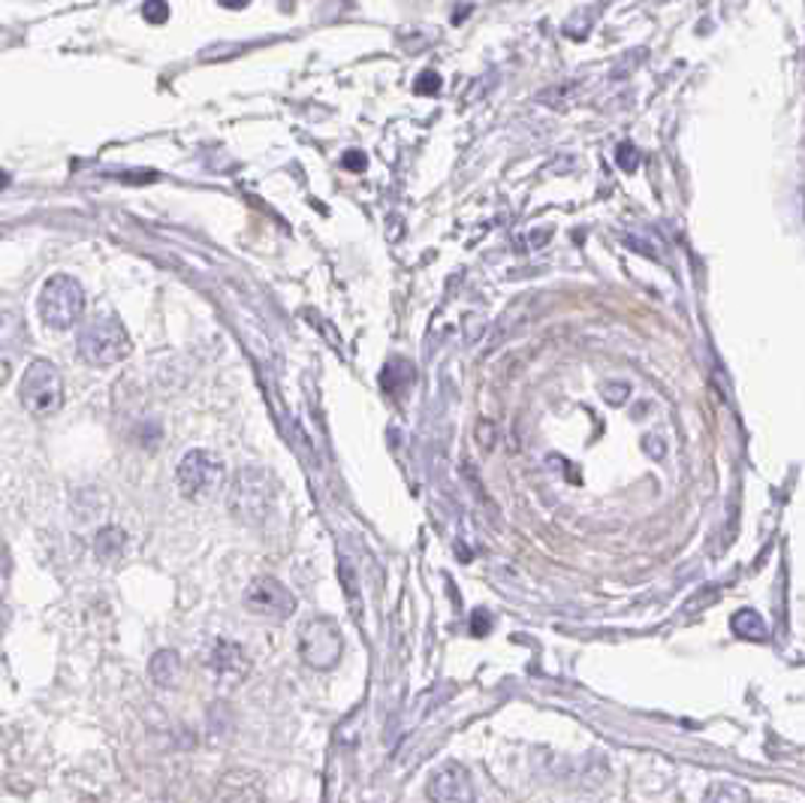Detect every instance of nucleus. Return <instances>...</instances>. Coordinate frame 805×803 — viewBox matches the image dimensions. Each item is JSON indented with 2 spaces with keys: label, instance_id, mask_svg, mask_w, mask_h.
<instances>
[{
  "label": "nucleus",
  "instance_id": "0eeeda50",
  "mask_svg": "<svg viewBox=\"0 0 805 803\" xmlns=\"http://www.w3.org/2000/svg\"><path fill=\"white\" fill-rule=\"evenodd\" d=\"M245 607L251 614L266 616V619H287L296 610V595L278 578L263 574L247 583Z\"/></svg>",
  "mask_w": 805,
  "mask_h": 803
},
{
  "label": "nucleus",
  "instance_id": "6e6552de",
  "mask_svg": "<svg viewBox=\"0 0 805 803\" xmlns=\"http://www.w3.org/2000/svg\"><path fill=\"white\" fill-rule=\"evenodd\" d=\"M429 801L432 803H474L477 792H474V782L467 768H462L459 761H446L434 770L432 780H429Z\"/></svg>",
  "mask_w": 805,
  "mask_h": 803
},
{
  "label": "nucleus",
  "instance_id": "f8f14e48",
  "mask_svg": "<svg viewBox=\"0 0 805 803\" xmlns=\"http://www.w3.org/2000/svg\"><path fill=\"white\" fill-rule=\"evenodd\" d=\"M124 550H128V535H124V529L106 526V529L93 535V553L100 556L103 562H115V559L124 556Z\"/></svg>",
  "mask_w": 805,
  "mask_h": 803
},
{
  "label": "nucleus",
  "instance_id": "39448f33",
  "mask_svg": "<svg viewBox=\"0 0 805 803\" xmlns=\"http://www.w3.org/2000/svg\"><path fill=\"white\" fill-rule=\"evenodd\" d=\"M40 315L55 330H70L85 315V290L73 275H52L40 290Z\"/></svg>",
  "mask_w": 805,
  "mask_h": 803
},
{
  "label": "nucleus",
  "instance_id": "a211bd4d",
  "mask_svg": "<svg viewBox=\"0 0 805 803\" xmlns=\"http://www.w3.org/2000/svg\"><path fill=\"white\" fill-rule=\"evenodd\" d=\"M628 393H630L628 384H604V396H607L609 402H621Z\"/></svg>",
  "mask_w": 805,
  "mask_h": 803
},
{
  "label": "nucleus",
  "instance_id": "7ed1b4c3",
  "mask_svg": "<svg viewBox=\"0 0 805 803\" xmlns=\"http://www.w3.org/2000/svg\"><path fill=\"white\" fill-rule=\"evenodd\" d=\"M19 399H22L24 411L36 420L55 417L64 405V378H60L58 366L46 356H36L34 363L24 369Z\"/></svg>",
  "mask_w": 805,
  "mask_h": 803
},
{
  "label": "nucleus",
  "instance_id": "9d476101",
  "mask_svg": "<svg viewBox=\"0 0 805 803\" xmlns=\"http://www.w3.org/2000/svg\"><path fill=\"white\" fill-rule=\"evenodd\" d=\"M214 803H263V789H260L257 777L233 770L218 785Z\"/></svg>",
  "mask_w": 805,
  "mask_h": 803
},
{
  "label": "nucleus",
  "instance_id": "ddd939ff",
  "mask_svg": "<svg viewBox=\"0 0 805 803\" xmlns=\"http://www.w3.org/2000/svg\"><path fill=\"white\" fill-rule=\"evenodd\" d=\"M734 631L746 640H767V623L760 619L758 610H739L734 616Z\"/></svg>",
  "mask_w": 805,
  "mask_h": 803
},
{
  "label": "nucleus",
  "instance_id": "2eb2a0df",
  "mask_svg": "<svg viewBox=\"0 0 805 803\" xmlns=\"http://www.w3.org/2000/svg\"><path fill=\"white\" fill-rule=\"evenodd\" d=\"M616 157H619L621 169H637V164H640V154H637V148H633L630 142H621Z\"/></svg>",
  "mask_w": 805,
  "mask_h": 803
},
{
  "label": "nucleus",
  "instance_id": "aec40b11",
  "mask_svg": "<svg viewBox=\"0 0 805 803\" xmlns=\"http://www.w3.org/2000/svg\"><path fill=\"white\" fill-rule=\"evenodd\" d=\"M10 375H12L10 363H7V360H0V391L7 387V381H10Z\"/></svg>",
  "mask_w": 805,
  "mask_h": 803
},
{
  "label": "nucleus",
  "instance_id": "20e7f679",
  "mask_svg": "<svg viewBox=\"0 0 805 803\" xmlns=\"http://www.w3.org/2000/svg\"><path fill=\"white\" fill-rule=\"evenodd\" d=\"M223 462L218 460V453H211L206 448L187 450L176 469V484L181 490V496L190 502H202L211 498L223 486Z\"/></svg>",
  "mask_w": 805,
  "mask_h": 803
},
{
  "label": "nucleus",
  "instance_id": "4468645a",
  "mask_svg": "<svg viewBox=\"0 0 805 803\" xmlns=\"http://www.w3.org/2000/svg\"><path fill=\"white\" fill-rule=\"evenodd\" d=\"M703 803H751V794L739 782H715Z\"/></svg>",
  "mask_w": 805,
  "mask_h": 803
},
{
  "label": "nucleus",
  "instance_id": "6ab92c4d",
  "mask_svg": "<svg viewBox=\"0 0 805 803\" xmlns=\"http://www.w3.org/2000/svg\"><path fill=\"white\" fill-rule=\"evenodd\" d=\"M344 164L351 166V169H362V166H365V157H362L360 152H351L344 157Z\"/></svg>",
  "mask_w": 805,
  "mask_h": 803
},
{
  "label": "nucleus",
  "instance_id": "4be33fe9",
  "mask_svg": "<svg viewBox=\"0 0 805 803\" xmlns=\"http://www.w3.org/2000/svg\"><path fill=\"white\" fill-rule=\"evenodd\" d=\"M3 182H7V178H3V173H0V185H3Z\"/></svg>",
  "mask_w": 805,
  "mask_h": 803
},
{
  "label": "nucleus",
  "instance_id": "1a4fd4ad",
  "mask_svg": "<svg viewBox=\"0 0 805 803\" xmlns=\"http://www.w3.org/2000/svg\"><path fill=\"white\" fill-rule=\"evenodd\" d=\"M209 668L214 671V676L221 680H242L251 671V662H247L245 650L233 644V640H214L209 650Z\"/></svg>",
  "mask_w": 805,
  "mask_h": 803
},
{
  "label": "nucleus",
  "instance_id": "f3484780",
  "mask_svg": "<svg viewBox=\"0 0 805 803\" xmlns=\"http://www.w3.org/2000/svg\"><path fill=\"white\" fill-rule=\"evenodd\" d=\"M438 85H441V76L432 70H426L420 76V82H417V91H420V95H432V91H438Z\"/></svg>",
  "mask_w": 805,
  "mask_h": 803
},
{
  "label": "nucleus",
  "instance_id": "412c9836",
  "mask_svg": "<svg viewBox=\"0 0 805 803\" xmlns=\"http://www.w3.org/2000/svg\"><path fill=\"white\" fill-rule=\"evenodd\" d=\"M7 568H10V559H7V550L0 547V574H7Z\"/></svg>",
  "mask_w": 805,
  "mask_h": 803
},
{
  "label": "nucleus",
  "instance_id": "dca6fc26",
  "mask_svg": "<svg viewBox=\"0 0 805 803\" xmlns=\"http://www.w3.org/2000/svg\"><path fill=\"white\" fill-rule=\"evenodd\" d=\"M142 15H145L152 24H164L166 19H169V7L154 0V3H145V7H142Z\"/></svg>",
  "mask_w": 805,
  "mask_h": 803
},
{
  "label": "nucleus",
  "instance_id": "f257e3e1",
  "mask_svg": "<svg viewBox=\"0 0 805 803\" xmlns=\"http://www.w3.org/2000/svg\"><path fill=\"white\" fill-rule=\"evenodd\" d=\"M130 332L115 315H97L79 332V354L91 366H115L130 354Z\"/></svg>",
  "mask_w": 805,
  "mask_h": 803
},
{
  "label": "nucleus",
  "instance_id": "f03ea898",
  "mask_svg": "<svg viewBox=\"0 0 805 803\" xmlns=\"http://www.w3.org/2000/svg\"><path fill=\"white\" fill-rule=\"evenodd\" d=\"M227 505L233 510L235 520L247 522V526H257L268 517V510L275 505V484L263 469H239L230 481L227 490Z\"/></svg>",
  "mask_w": 805,
  "mask_h": 803
},
{
  "label": "nucleus",
  "instance_id": "423d86ee",
  "mask_svg": "<svg viewBox=\"0 0 805 803\" xmlns=\"http://www.w3.org/2000/svg\"><path fill=\"white\" fill-rule=\"evenodd\" d=\"M344 652V638L335 619L329 616H315L299 628V656L308 668L315 671H332Z\"/></svg>",
  "mask_w": 805,
  "mask_h": 803
},
{
  "label": "nucleus",
  "instance_id": "9b49d317",
  "mask_svg": "<svg viewBox=\"0 0 805 803\" xmlns=\"http://www.w3.org/2000/svg\"><path fill=\"white\" fill-rule=\"evenodd\" d=\"M148 673H152V683L161 689H173L181 676V659L176 650H157L148 662Z\"/></svg>",
  "mask_w": 805,
  "mask_h": 803
}]
</instances>
